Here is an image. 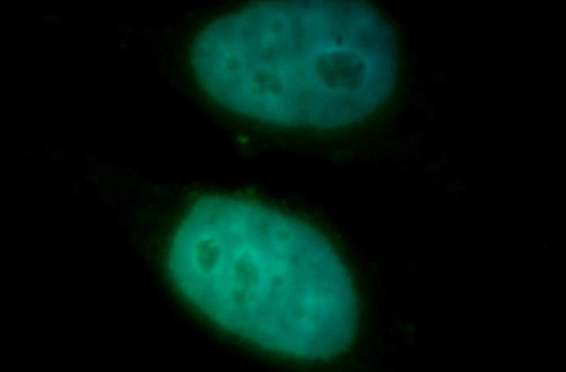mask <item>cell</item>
I'll use <instances>...</instances> for the list:
<instances>
[{
    "instance_id": "6da1fadb",
    "label": "cell",
    "mask_w": 566,
    "mask_h": 372,
    "mask_svg": "<svg viewBox=\"0 0 566 372\" xmlns=\"http://www.w3.org/2000/svg\"><path fill=\"white\" fill-rule=\"evenodd\" d=\"M280 220L250 203L208 199L182 222L172 278L219 327L262 347L294 351L299 277Z\"/></svg>"
}]
</instances>
